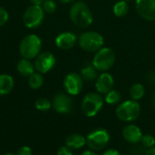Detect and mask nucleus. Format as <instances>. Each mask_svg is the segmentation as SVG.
<instances>
[{
    "instance_id": "aec40b11",
    "label": "nucleus",
    "mask_w": 155,
    "mask_h": 155,
    "mask_svg": "<svg viewBox=\"0 0 155 155\" xmlns=\"http://www.w3.org/2000/svg\"><path fill=\"white\" fill-rule=\"evenodd\" d=\"M145 94V88L142 84H134L130 89L131 98L134 101L141 100Z\"/></svg>"
},
{
    "instance_id": "f257e3e1",
    "label": "nucleus",
    "mask_w": 155,
    "mask_h": 155,
    "mask_svg": "<svg viewBox=\"0 0 155 155\" xmlns=\"http://www.w3.org/2000/svg\"><path fill=\"white\" fill-rule=\"evenodd\" d=\"M69 15L72 22L81 28L88 27L94 20L92 11L83 1H77L73 4L69 11Z\"/></svg>"
},
{
    "instance_id": "9b49d317",
    "label": "nucleus",
    "mask_w": 155,
    "mask_h": 155,
    "mask_svg": "<svg viewBox=\"0 0 155 155\" xmlns=\"http://www.w3.org/2000/svg\"><path fill=\"white\" fill-rule=\"evenodd\" d=\"M52 106L59 114H69L73 109V100L68 94L58 93L53 98Z\"/></svg>"
},
{
    "instance_id": "423d86ee",
    "label": "nucleus",
    "mask_w": 155,
    "mask_h": 155,
    "mask_svg": "<svg viewBox=\"0 0 155 155\" xmlns=\"http://www.w3.org/2000/svg\"><path fill=\"white\" fill-rule=\"evenodd\" d=\"M79 45L86 52H97L100 50L104 43V37L97 32L87 31L79 36Z\"/></svg>"
},
{
    "instance_id": "2eb2a0df",
    "label": "nucleus",
    "mask_w": 155,
    "mask_h": 155,
    "mask_svg": "<svg viewBox=\"0 0 155 155\" xmlns=\"http://www.w3.org/2000/svg\"><path fill=\"white\" fill-rule=\"evenodd\" d=\"M123 136L124 140L132 144H136L142 141L143 133L141 129L134 124H130L123 130Z\"/></svg>"
},
{
    "instance_id": "a211bd4d",
    "label": "nucleus",
    "mask_w": 155,
    "mask_h": 155,
    "mask_svg": "<svg viewBox=\"0 0 155 155\" xmlns=\"http://www.w3.org/2000/svg\"><path fill=\"white\" fill-rule=\"evenodd\" d=\"M15 82L9 74H0V96L8 94L14 88Z\"/></svg>"
},
{
    "instance_id": "c85d7f7f",
    "label": "nucleus",
    "mask_w": 155,
    "mask_h": 155,
    "mask_svg": "<svg viewBox=\"0 0 155 155\" xmlns=\"http://www.w3.org/2000/svg\"><path fill=\"white\" fill-rule=\"evenodd\" d=\"M56 155H74L73 152L70 148H68L66 145L65 146H62L61 148H59V150L57 151V154Z\"/></svg>"
},
{
    "instance_id": "f3484780",
    "label": "nucleus",
    "mask_w": 155,
    "mask_h": 155,
    "mask_svg": "<svg viewBox=\"0 0 155 155\" xmlns=\"http://www.w3.org/2000/svg\"><path fill=\"white\" fill-rule=\"evenodd\" d=\"M16 69L21 75H23L25 77H29L31 74H33L35 73V68L30 60L25 59V58H22L18 61Z\"/></svg>"
},
{
    "instance_id": "f704fd0d",
    "label": "nucleus",
    "mask_w": 155,
    "mask_h": 155,
    "mask_svg": "<svg viewBox=\"0 0 155 155\" xmlns=\"http://www.w3.org/2000/svg\"><path fill=\"white\" fill-rule=\"evenodd\" d=\"M61 3H63V4H67V3H71V2H73L74 0H59Z\"/></svg>"
},
{
    "instance_id": "6e6552de",
    "label": "nucleus",
    "mask_w": 155,
    "mask_h": 155,
    "mask_svg": "<svg viewBox=\"0 0 155 155\" xmlns=\"http://www.w3.org/2000/svg\"><path fill=\"white\" fill-rule=\"evenodd\" d=\"M45 11L41 5H32L28 6L23 15V22L28 28L38 27L44 21Z\"/></svg>"
},
{
    "instance_id": "4468645a",
    "label": "nucleus",
    "mask_w": 155,
    "mask_h": 155,
    "mask_svg": "<svg viewBox=\"0 0 155 155\" xmlns=\"http://www.w3.org/2000/svg\"><path fill=\"white\" fill-rule=\"evenodd\" d=\"M77 37L71 32H64L57 35L55 38V45L58 48L63 50H68L74 46Z\"/></svg>"
},
{
    "instance_id": "e433bc0d",
    "label": "nucleus",
    "mask_w": 155,
    "mask_h": 155,
    "mask_svg": "<svg viewBox=\"0 0 155 155\" xmlns=\"http://www.w3.org/2000/svg\"><path fill=\"white\" fill-rule=\"evenodd\" d=\"M153 104H154V106H155V94L153 95Z\"/></svg>"
},
{
    "instance_id": "7ed1b4c3",
    "label": "nucleus",
    "mask_w": 155,
    "mask_h": 155,
    "mask_svg": "<svg viewBox=\"0 0 155 155\" xmlns=\"http://www.w3.org/2000/svg\"><path fill=\"white\" fill-rule=\"evenodd\" d=\"M115 114L117 118L123 122H133L140 116L141 106L137 101L127 100L117 106Z\"/></svg>"
},
{
    "instance_id": "7c9ffc66",
    "label": "nucleus",
    "mask_w": 155,
    "mask_h": 155,
    "mask_svg": "<svg viewBox=\"0 0 155 155\" xmlns=\"http://www.w3.org/2000/svg\"><path fill=\"white\" fill-rule=\"evenodd\" d=\"M147 77H148V79H149L151 82H153V83H154L155 84V72H150V73L148 74Z\"/></svg>"
},
{
    "instance_id": "bb28decb",
    "label": "nucleus",
    "mask_w": 155,
    "mask_h": 155,
    "mask_svg": "<svg viewBox=\"0 0 155 155\" xmlns=\"http://www.w3.org/2000/svg\"><path fill=\"white\" fill-rule=\"evenodd\" d=\"M8 18H9L8 12L4 7L0 6V27L3 26L8 21Z\"/></svg>"
},
{
    "instance_id": "c756f323",
    "label": "nucleus",
    "mask_w": 155,
    "mask_h": 155,
    "mask_svg": "<svg viewBox=\"0 0 155 155\" xmlns=\"http://www.w3.org/2000/svg\"><path fill=\"white\" fill-rule=\"evenodd\" d=\"M103 155H121L120 153L115 150V149H108L106 151H104V153H103Z\"/></svg>"
},
{
    "instance_id": "412c9836",
    "label": "nucleus",
    "mask_w": 155,
    "mask_h": 155,
    "mask_svg": "<svg viewBox=\"0 0 155 155\" xmlns=\"http://www.w3.org/2000/svg\"><path fill=\"white\" fill-rule=\"evenodd\" d=\"M128 11H129V5L124 0L118 1L114 5V13L118 17H123V16L126 15Z\"/></svg>"
},
{
    "instance_id": "f8f14e48",
    "label": "nucleus",
    "mask_w": 155,
    "mask_h": 155,
    "mask_svg": "<svg viewBox=\"0 0 155 155\" xmlns=\"http://www.w3.org/2000/svg\"><path fill=\"white\" fill-rule=\"evenodd\" d=\"M135 9L138 15L145 20H155V0H136Z\"/></svg>"
},
{
    "instance_id": "1a4fd4ad",
    "label": "nucleus",
    "mask_w": 155,
    "mask_h": 155,
    "mask_svg": "<svg viewBox=\"0 0 155 155\" xmlns=\"http://www.w3.org/2000/svg\"><path fill=\"white\" fill-rule=\"evenodd\" d=\"M64 87L65 92L70 95H77L84 87V79L76 73H70L64 79Z\"/></svg>"
},
{
    "instance_id": "c9c22d12",
    "label": "nucleus",
    "mask_w": 155,
    "mask_h": 155,
    "mask_svg": "<svg viewBox=\"0 0 155 155\" xmlns=\"http://www.w3.org/2000/svg\"><path fill=\"white\" fill-rule=\"evenodd\" d=\"M3 155H16V154H15V153H5V154H3Z\"/></svg>"
},
{
    "instance_id": "393cba45",
    "label": "nucleus",
    "mask_w": 155,
    "mask_h": 155,
    "mask_svg": "<svg viewBox=\"0 0 155 155\" xmlns=\"http://www.w3.org/2000/svg\"><path fill=\"white\" fill-rule=\"evenodd\" d=\"M41 6L43 10L48 14H52L56 10V3L54 0H45Z\"/></svg>"
},
{
    "instance_id": "39448f33",
    "label": "nucleus",
    "mask_w": 155,
    "mask_h": 155,
    "mask_svg": "<svg viewBox=\"0 0 155 155\" xmlns=\"http://www.w3.org/2000/svg\"><path fill=\"white\" fill-rule=\"evenodd\" d=\"M104 105V98L99 93H88L82 101V112L87 117L95 116Z\"/></svg>"
},
{
    "instance_id": "473e14b6",
    "label": "nucleus",
    "mask_w": 155,
    "mask_h": 155,
    "mask_svg": "<svg viewBox=\"0 0 155 155\" xmlns=\"http://www.w3.org/2000/svg\"><path fill=\"white\" fill-rule=\"evenodd\" d=\"M145 155H155V146L152 147V148H149V149L146 151Z\"/></svg>"
},
{
    "instance_id": "ddd939ff",
    "label": "nucleus",
    "mask_w": 155,
    "mask_h": 155,
    "mask_svg": "<svg viewBox=\"0 0 155 155\" xmlns=\"http://www.w3.org/2000/svg\"><path fill=\"white\" fill-rule=\"evenodd\" d=\"M114 80L112 74L109 73H102L98 75L95 82V89L100 94H106L108 92L113 90Z\"/></svg>"
},
{
    "instance_id": "72a5a7b5",
    "label": "nucleus",
    "mask_w": 155,
    "mask_h": 155,
    "mask_svg": "<svg viewBox=\"0 0 155 155\" xmlns=\"http://www.w3.org/2000/svg\"><path fill=\"white\" fill-rule=\"evenodd\" d=\"M81 155H97V154L94 153V151H92V150H86V151L83 152V153H82Z\"/></svg>"
},
{
    "instance_id": "20e7f679",
    "label": "nucleus",
    "mask_w": 155,
    "mask_h": 155,
    "mask_svg": "<svg viewBox=\"0 0 155 155\" xmlns=\"http://www.w3.org/2000/svg\"><path fill=\"white\" fill-rule=\"evenodd\" d=\"M115 62V54L109 47H102L96 52L93 59V65L99 72H106L113 67Z\"/></svg>"
},
{
    "instance_id": "2f4dec72",
    "label": "nucleus",
    "mask_w": 155,
    "mask_h": 155,
    "mask_svg": "<svg viewBox=\"0 0 155 155\" xmlns=\"http://www.w3.org/2000/svg\"><path fill=\"white\" fill-rule=\"evenodd\" d=\"M45 0H30L32 5H42Z\"/></svg>"
},
{
    "instance_id": "dca6fc26",
    "label": "nucleus",
    "mask_w": 155,
    "mask_h": 155,
    "mask_svg": "<svg viewBox=\"0 0 155 155\" xmlns=\"http://www.w3.org/2000/svg\"><path fill=\"white\" fill-rule=\"evenodd\" d=\"M84 144H86V139L79 134H73L65 140V145L71 150H79Z\"/></svg>"
},
{
    "instance_id": "f03ea898",
    "label": "nucleus",
    "mask_w": 155,
    "mask_h": 155,
    "mask_svg": "<svg viewBox=\"0 0 155 155\" xmlns=\"http://www.w3.org/2000/svg\"><path fill=\"white\" fill-rule=\"evenodd\" d=\"M41 48L42 41L39 36L31 34L22 39L19 45V52L23 58L32 60L40 54Z\"/></svg>"
},
{
    "instance_id": "4be33fe9",
    "label": "nucleus",
    "mask_w": 155,
    "mask_h": 155,
    "mask_svg": "<svg viewBox=\"0 0 155 155\" xmlns=\"http://www.w3.org/2000/svg\"><path fill=\"white\" fill-rule=\"evenodd\" d=\"M44 84V77L40 73H34L28 78V84L32 89H39Z\"/></svg>"
},
{
    "instance_id": "6ab92c4d",
    "label": "nucleus",
    "mask_w": 155,
    "mask_h": 155,
    "mask_svg": "<svg viewBox=\"0 0 155 155\" xmlns=\"http://www.w3.org/2000/svg\"><path fill=\"white\" fill-rule=\"evenodd\" d=\"M97 70L95 69V67L93 65V64H86L83 66V68L81 69V76L84 80L88 81V82H92L97 79L98 74H97Z\"/></svg>"
},
{
    "instance_id": "b1692460",
    "label": "nucleus",
    "mask_w": 155,
    "mask_h": 155,
    "mask_svg": "<svg viewBox=\"0 0 155 155\" xmlns=\"http://www.w3.org/2000/svg\"><path fill=\"white\" fill-rule=\"evenodd\" d=\"M35 108H36L38 111L45 112V111H48V110L51 108L52 104H51V102H50L48 99L44 98V97H41V98L37 99V100L35 101Z\"/></svg>"
},
{
    "instance_id": "0eeeda50",
    "label": "nucleus",
    "mask_w": 155,
    "mask_h": 155,
    "mask_svg": "<svg viewBox=\"0 0 155 155\" xmlns=\"http://www.w3.org/2000/svg\"><path fill=\"white\" fill-rule=\"evenodd\" d=\"M86 139V144L92 151H101L107 146L110 142V134L105 129H96L91 132Z\"/></svg>"
},
{
    "instance_id": "4c0bfd02",
    "label": "nucleus",
    "mask_w": 155,
    "mask_h": 155,
    "mask_svg": "<svg viewBox=\"0 0 155 155\" xmlns=\"http://www.w3.org/2000/svg\"><path fill=\"white\" fill-rule=\"evenodd\" d=\"M124 1H126V2H127V1H132V0H124Z\"/></svg>"
},
{
    "instance_id": "58836bf2",
    "label": "nucleus",
    "mask_w": 155,
    "mask_h": 155,
    "mask_svg": "<svg viewBox=\"0 0 155 155\" xmlns=\"http://www.w3.org/2000/svg\"><path fill=\"white\" fill-rule=\"evenodd\" d=\"M80 1H84V0H80Z\"/></svg>"
},
{
    "instance_id": "cd10ccee",
    "label": "nucleus",
    "mask_w": 155,
    "mask_h": 155,
    "mask_svg": "<svg viewBox=\"0 0 155 155\" xmlns=\"http://www.w3.org/2000/svg\"><path fill=\"white\" fill-rule=\"evenodd\" d=\"M32 149L28 146H22L18 149L16 155H32Z\"/></svg>"
},
{
    "instance_id": "5701e85b",
    "label": "nucleus",
    "mask_w": 155,
    "mask_h": 155,
    "mask_svg": "<svg viewBox=\"0 0 155 155\" xmlns=\"http://www.w3.org/2000/svg\"><path fill=\"white\" fill-rule=\"evenodd\" d=\"M121 99H122V95L116 90H111L110 92H108L105 94V97H104L105 103L108 104H111V105L119 104Z\"/></svg>"
},
{
    "instance_id": "a878e982",
    "label": "nucleus",
    "mask_w": 155,
    "mask_h": 155,
    "mask_svg": "<svg viewBox=\"0 0 155 155\" xmlns=\"http://www.w3.org/2000/svg\"><path fill=\"white\" fill-rule=\"evenodd\" d=\"M142 143L144 147H146L147 149L149 148H152L155 145V138L151 135V134H145V135H143V138H142Z\"/></svg>"
},
{
    "instance_id": "9d476101",
    "label": "nucleus",
    "mask_w": 155,
    "mask_h": 155,
    "mask_svg": "<svg viewBox=\"0 0 155 155\" xmlns=\"http://www.w3.org/2000/svg\"><path fill=\"white\" fill-rule=\"evenodd\" d=\"M55 57L50 52H44L39 54L35 60L34 65L35 70L40 74H46L52 70L55 64Z\"/></svg>"
}]
</instances>
